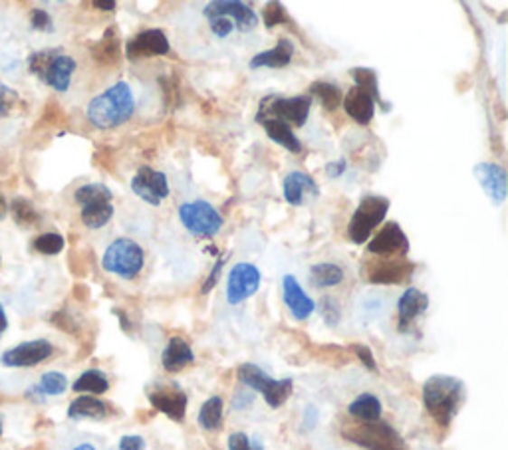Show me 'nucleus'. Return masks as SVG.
<instances>
[{
    "instance_id": "f257e3e1",
    "label": "nucleus",
    "mask_w": 508,
    "mask_h": 450,
    "mask_svg": "<svg viewBox=\"0 0 508 450\" xmlns=\"http://www.w3.org/2000/svg\"><path fill=\"white\" fill-rule=\"evenodd\" d=\"M465 401V383L451 375H433L423 385V405L433 421L447 428L459 415Z\"/></svg>"
},
{
    "instance_id": "f03ea898",
    "label": "nucleus",
    "mask_w": 508,
    "mask_h": 450,
    "mask_svg": "<svg viewBox=\"0 0 508 450\" xmlns=\"http://www.w3.org/2000/svg\"><path fill=\"white\" fill-rule=\"evenodd\" d=\"M136 111L134 91L126 81H118L104 94L96 96L88 104L86 116L89 124L98 129H116L131 119Z\"/></svg>"
},
{
    "instance_id": "7ed1b4c3",
    "label": "nucleus",
    "mask_w": 508,
    "mask_h": 450,
    "mask_svg": "<svg viewBox=\"0 0 508 450\" xmlns=\"http://www.w3.org/2000/svg\"><path fill=\"white\" fill-rule=\"evenodd\" d=\"M28 70L52 89L68 91L76 71V60L68 54H60V50L48 48L30 54Z\"/></svg>"
},
{
    "instance_id": "20e7f679",
    "label": "nucleus",
    "mask_w": 508,
    "mask_h": 450,
    "mask_svg": "<svg viewBox=\"0 0 508 450\" xmlns=\"http://www.w3.org/2000/svg\"><path fill=\"white\" fill-rule=\"evenodd\" d=\"M343 436L350 443L368 450H408L403 436L383 421L352 425L343 428Z\"/></svg>"
},
{
    "instance_id": "39448f33",
    "label": "nucleus",
    "mask_w": 508,
    "mask_h": 450,
    "mask_svg": "<svg viewBox=\"0 0 508 450\" xmlns=\"http://www.w3.org/2000/svg\"><path fill=\"white\" fill-rule=\"evenodd\" d=\"M390 199L380 197V194H368L353 211L352 220L348 224V239L353 244H365L370 240L372 232L380 227L383 219L388 217Z\"/></svg>"
},
{
    "instance_id": "423d86ee",
    "label": "nucleus",
    "mask_w": 508,
    "mask_h": 450,
    "mask_svg": "<svg viewBox=\"0 0 508 450\" xmlns=\"http://www.w3.org/2000/svg\"><path fill=\"white\" fill-rule=\"evenodd\" d=\"M101 266L109 274H116L119 278L131 280L144 270L146 254L136 240L131 239H118L108 247Z\"/></svg>"
},
{
    "instance_id": "0eeeda50",
    "label": "nucleus",
    "mask_w": 508,
    "mask_h": 450,
    "mask_svg": "<svg viewBox=\"0 0 508 450\" xmlns=\"http://www.w3.org/2000/svg\"><path fill=\"white\" fill-rule=\"evenodd\" d=\"M237 377L249 389H252V391H259L264 397L267 405L272 408H280L288 401L294 391L292 380H272V377H268L259 365L254 363L239 365Z\"/></svg>"
},
{
    "instance_id": "6e6552de",
    "label": "nucleus",
    "mask_w": 508,
    "mask_h": 450,
    "mask_svg": "<svg viewBox=\"0 0 508 450\" xmlns=\"http://www.w3.org/2000/svg\"><path fill=\"white\" fill-rule=\"evenodd\" d=\"M312 108L310 96H294V98H278L270 96L262 99L260 109L257 114V121L260 119H280L284 124L302 127L308 121Z\"/></svg>"
},
{
    "instance_id": "1a4fd4ad",
    "label": "nucleus",
    "mask_w": 508,
    "mask_h": 450,
    "mask_svg": "<svg viewBox=\"0 0 508 450\" xmlns=\"http://www.w3.org/2000/svg\"><path fill=\"white\" fill-rule=\"evenodd\" d=\"M179 220L195 237H212L222 227L219 211L207 201H193L179 207Z\"/></svg>"
},
{
    "instance_id": "9d476101",
    "label": "nucleus",
    "mask_w": 508,
    "mask_h": 450,
    "mask_svg": "<svg viewBox=\"0 0 508 450\" xmlns=\"http://www.w3.org/2000/svg\"><path fill=\"white\" fill-rule=\"evenodd\" d=\"M415 264L405 258L368 260L362 266V276L370 284H405L411 280Z\"/></svg>"
},
{
    "instance_id": "9b49d317",
    "label": "nucleus",
    "mask_w": 508,
    "mask_h": 450,
    "mask_svg": "<svg viewBox=\"0 0 508 450\" xmlns=\"http://www.w3.org/2000/svg\"><path fill=\"white\" fill-rule=\"evenodd\" d=\"M54 353V345L48 340H33L18 343L13 350H6L0 355V363L8 370H28L50 360Z\"/></svg>"
},
{
    "instance_id": "f8f14e48",
    "label": "nucleus",
    "mask_w": 508,
    "mask_h": 450,
    "mask_svg": "<svg viewBox=\"0 0 508 450\" xmlns=\"http://www.w3.org/2000/svg\"><path fill=\"white\" fill-rule=\"evenodd\" d=\"M260 270L250 262H239L232 266L227 280V302L230 305H237L240 302L249 300L260 288Z\"/></svg>"
},
{
    "instance_id": "ddd939ff",
    "label": "nucleus",
    "mask_w": 508,
    "mask_h": 450,
    "mask_svg": "<svg viewBox=\"0 0 508 450\" xmlns=\"http://www.w3.org/2000/svg\"><path fill=\"white\" fill-rule=\"evenodd\" d=\"M368 252L381 258H405L409 252V239L398 222H385L381 230L368 242Z\"/></svg>"
},
{
    "instance_id": "4468645a",
    "label": "nucleus",
    "mask_w": 508,
    "mask_h": 450,
    "mask_svg": "<svg viewBox=\"0 0 508 450\" xmlns=\"http://www.w3.org/2000/svg\"><path fill=\"white\" fill-rule=\"evenodd\" d=\"M131 191H134L141 201H146L151 207H159L161 201L169 197V181L165 173L141 165L131 179Z\"/></svg>"
},
{
    "instance_id": "2eb2a0df",
    "label": "nucleus",
    "mask_w": 508,
    "mask_h": 450,
    "mask_svg": "<svg viewBox=\"0 0 508 450\" xmlns=\"http://www.w3.org/2000/svg\"><path fill=\"white\" fill-rule=\"evenodd\" d=\"M169 40L164 30L149 28L139 33L137 36L129 38L126 42V56L129 62H137V60L151 58V56H165L169 54Z\"/></svg>"
},
{
    "instance_id": "dca6fc26",
    "label": "nucleus",
    "mask_w": 508,
    "mask_h": 450,
    "mask_svg": "<svg viewBox=\"0 0 508 450\" xmlns=\"http://www.w3.org/2000/svg\"><path fill=\"white\" fill-rule=\"evenodd\" d=\"M149 403L154 405L157 411H161L164 415H167L171 421L181 423L183 418L187 415V393L175 383H167V385H159L154 391L147 393Z\"/></svg>"
},
{
    "instance_id": "f3484780",
    "label": "nucleus",
    "mask_w": 508,
    "mask_h": 450,
    "mask_svg": "<svg viewBox=\"0 0 508 450\" xmlns=\"http://www.w3.org/2000/svg\"><path fill=\"white\" fill-rule=\"evenodd\" d=\"M205 16H225L240 33H250L259 24L257 13L249 5L237 3V0H215V3H209L205 6Z\"/></svg>"
},
{
    "instance_id": "a211bd4d",
    "label": "nucleus",
    "mask_w": 508,
    "mask_h": 450,
    "mask_svg": "<svg viewBox=\"0 0 508 450\" xmlns=\"http://www.w3.org/2000/svg\"><path fill=\"white\" fill-rule=\"evenodd\" d=\"M473 175L481 183L483 191L489 194L494 204H503L506 201L508 177L501 165H494V163H479V165H475Z\"/></svg>"
},
{
    "instance_id": "6ab92c4d",
    "label": "nucleus",
    "mask_w": 508,
    "mask_h": 450,
    "mask_svg": "<svg viewBox=\"0 0 508 450\" xmlns=\"http://www.w3.org/2000/svg\"><path fill=\"white\" fill-rule=\"evenodd\" d=\"M282 292H284V304L288 305V310L296 320H308L312 312L316 310V304L310 295L302 290L298 280L292 274H287L282 278Z\"/></svg>"
},
{
    "instance_id": "aec40b11",
    "label": "nucleus",
    "mask_w": 508,
    "mask_h": 450,
    "mask_svg": "<svg viewBox=\"0 0 508 450\" xmlns=\"http://www.w3.org/2000/svg\"><path fill=\"white\" fill-rule=\"evenodd\" d=\"M429 308V295L418 288H408L403 292V295L398 302V314H400V332H409L415 320L421 318V315Z\"/></svg>"
},
{
    "instance_id": "412c9836",
    "label": "nucleus",
    "mask_w": 508,
    "mask_h": 450,
    "mask_svg": "<svg viewBox=\"0 0 508 450\" xmlns=\"http://www.w3.org/2000/svg\"><path fill=\"white\" fill-rule=\"evenodd\" d=\"M282 191L284 199H287V202L294 204V207H300L302 202H306L308 197H318L320 194L316 181H314L308 173L302 171L288 173V175L284 177Z\"/></svg>"
},
{
    "instance_id": "4be33fe9",
    "label": "nucleus",
    "mask_w": 508,
    "mask_h": 450,
    "mask_svg": "<svg viewBox=\"0 0 508 450\" xmlns=\"http://www.w3.org/2000/svg\"><path fill=\"white\" fill-rule=\"evenodd\" d=\"M343 109L355 124L368 126L375 114V99L365 89L353 86L343 98Z\"/></svg>"
},
{
    "instance_id": "5701e85b",
    "label": "nucleus",
    "mask_w": 508,
    "mask_h": 450,
    "mask_svg": "<svg viewBox=\"0 0 508 450\" xmlns=\"http://www.w3.org/2000/svg\"><path fill=\"white\" fill-rule=\"evenodd\" d=\"M91 58H94L96 64L104 66V68L119 64V60H121V36H119V30L116 26H109L104 33V36H101L94 46H91Z\"/></svg>"
},
{
    "instance_id": "b1692460",
    "label": "nucleus",
    "mask_w": 508,
    "mask_h": 450,
    "mask_svg": "<svg viewBox=\"0 0 508 450\" xmlns=\"http://www.w3.org/2000/svg\"><path fill=\"white\" fill-rule=\"evenodd\" d=\"M195 361V353H193L191 345L183 340V337H171L167 347L161 355V363H164V370L169 373H177L181 370H185L189 363Z\"/></svg>"
},
{
    "instance_id": "393cba45",
    "label": "nucleus",
    "mask_w": 508,
    "mask_h": 450,
    "mask_svg": "<svg viewBox=\"0 0 508 450\" xmlns=\"http://www.w3.org/2000/svg\"><path fill=\"white\" fill-rule=\"evenodd\" d=\"M292 58H294V44L288 38H282L272 50H267V52H260L254 56L249 66L252 70H259V68L280 70V68H287L292 62Z\"/></svg>"
},
{
    "instance_id": "a878e982",
    "label": "nucleus",
    "mask_w": 508,
    "mask_h": 450,
    "mask_svg": "<svg viewBox=\"0 0 508 450\" xmlns=\"http://www.w3.org/2000/svg\"><path fill=\"white\" fill-rule=\"evenodd\" d=\"M259 124L264 127V131H267V136L274 143H278L280 147H284L290 153H300L302 151V143L296 136H294V131L288 124H284V121H280V119H270V117L260 119Z\"/></svg>"
},
{
    "instance_id": "bb28decb",
    "label": "nucleus",
    "mask_w": 508,
    "mask_h": 450,
    "mask_svg": "<svg viewBox=\"0 0 508 450\" xmlns=\"http://www.w3.org/2000/svg\"><path fill=\"white\" fill-rule=\"evenodd\" d=\"M106 415V403L99 401L94 395H80L68 407V417L74 418V421H80V418H96V421H99V418H104Z\"/></svg>"
},
{
    "instance_id": "cd10ccee",
    "label": "nucleus",
    "mask_w": 508,
    "mask_h": 450,
    "mask_svg": "<svg viewBox=\"0 0 508 450\" xmlns=\"http://www.w3.org/2000/svg\"><path fill=\"white\" fill-rule=\"evenodd\" d=\"M348 413L362 423H373L381 418V401L375 395L363 393L355 397L348 407Z\"/></svg>"
},
{
    "instance_id": "c85d7f7f",
    "label": "nucleus",
    "mask_w": 508,
    "mask_h": 450,
    "mask_svg": "<svg viewBox=\"0 0 508 450\" xmlns=\"http://www.w3.org/2000/svg\"><path fill=\"white\" fill-rule=\"evenodd\" d=\"M8 212L13 214V220L16 222V227L20 229H34L42 220L40 212L36 211V207L30 199L24 197H16L8 202Z\"/></svg>"
},
{
    "instance_id": "c756f323",
    "label": "nucleus",
    "mask_w": 508,
    "mask_h": 450,
    "mask_svg": "<svg viewBox=\"0 0 508 450\" xmlns=\"http://www.w3.org/2000/svg\"><path fill=\"white\" fill-rule=\"evenodd\" d=\"M343 282V270L334 262H320L310 268V284L314 288H334Z\"/></svg>"
},
{
    "instance_id": "7c9ffc66",
    "label": "nucleus",
    "mask_w": 508,
    "mask_h": 450,
    "mask_svg": "<svg viewBox=\"0 0 508 450\" xmlns=\"http://www.w3.org/2000/svg\"><path fill=\"white\" fill-rule=\"evenodd\" d=\"M80 219H82V222L88 229H94V230L104 229L106 224L114 219V204H111L109 201L84 204Z\"/></svg>"
},
{
    "instance_id": "2f4dec72",
    "label": "nucleus",
    "mask_w": 508,
    "mask_h": 450,
    "mask_svg": "<svg viewBox=\"0 0 508 450\" xmlns=\"http://www.w3.org/2000/svg\"><path fill=\"white\" fill-rule=\"evenodd\" d=\"M72 389L76 393H88V395H104L109 389V381L104 371L99 370H88L74 381Z\"/></svg>"
},
{
    "instance_id": "473e14b6",
    "label": "nucleus",
    "mask_w": 508,
    "mask_h": 450,
    "mask_svg": "<svg viewBox=\"0 0 508 450\" xmlns=\"http://www.w3.org/2000/svg\"><path fill=\"white\" fill-rule=\"evenodd\" d=\"M222 398L221 397H211L205 403L201 405L199 411V427L202 431L215 433L222 427Z\"/></svg>"
},
{
    "instance_id": "72a5a7b5",
    "label": "nucleus",
    "mask_w": 508,
    "mask_h": 450,
    "mask_svg": "<svg viewBox=\"0 0 508 450\" xmlns=\"http://www.w3.org/2000/svg\"><path fill=\"white\" fill-rule=\"evenodd\" d=\"M310 98H318L326 111H336L342 104V89L330 81H314L310 86Z\"/></svg>"
},
{
    "instance_id": "f704fd0d",
    "label": "nucleus",
    "mask_w": 508,
    "mask_h": 450,
    "mask_svg": "<svg viewBox=\"0 0 508 450\" xmlns=\"http://www.w3.org/2000/svg\"><path fill=\"white\" fill-rule=\"evenodd\" d=\"M352 76H353L355 86L368 91V94L375 99V104H381V106H385V109L390 111V104H385V101L381 99L378 74H375V70H372V68H353Z\"/></svg>"
},
{
    "instance_id": "c9c22d12",
    "label": "nucleus",
    "mask_w": 508,
    "mask_h": 450,
    "mask_svg": "<svg viewBox=\"0 0 508 450\" xmlns=\"http://www.w3.org/2000/svg\"><path fill=\"white\" fill-rule=\"evenodd\" d=\"M66 240L60 232H44L38 234V237L33 240V248L38 254H44V257H56L64 250Z\"/></svg>"
},
{
    "instance_id": "e433bc0d",
    "label": "nucleus",
    "mask_w": 508,
    "mask_h": 450,
    "mask_svg": "<svg viewBox=\"0 0 508 450\" xmlns=\"http://www.w3.org/2000/svg\"><path fill=\"white\" fill-rule=\"evenodd\" d=\"M74 201L78 204H89V202H99V201H114V192H111L106 185H101V183H89V185L80 187L74 192Z\"/></svg>"
},
{
    "instance_id": "4c0bfd02",
    "label": "nucleus",
    "mask_w": 508,
    "mask_h": 450,
    "mask_svg": "<svg viewBox=\"0 0 508 450\" xmlns=\"http://www.w3.org/2000/svg\"><path fill=\"white\" fill-rule=\"evenodd\" d=\"M68 389V380L64 373L60 371H48L42 377H40V383L36 385V391L40 395H50V397H58L64 395Z\"/></svg>"
},
{
    "instance_id": "58836bf2",
    "label": "nucleus",
    "mask_w": 508,
    "mask_h": 450,
    "mask_svg": "<svg viewBox=\"0 0 508 450\" xmlns=\"http://www.w3.org/2000/svg\"><path fill=\"white\" fill-rule=\"evenodd\" d=\"M262 20H264V26H267V28H274L278 24H288L290 23L287 10H284V6L280 3H277V0L264 6Z\"/></svg>"
},
{
    "instance_id": "ea45409f",
    "label": "nucleus",
    "mask_w": 508,
    "mask_h": 450,
    "mask_svg": "<svg viewBox=\"0 0 508 450\" xmlns=\"http://www.w3.org/2000/svg\"><path fill=\"white\" fill-rule=\"evenodd\" d=\"M320 315L322 320L326 322V325L336 327L342 320V308L340 304L332 298V295H324L320 302Z\"/></svg>"
},
{
    "instance_id": "a19ab883",
    "label": "nucleus",
    "mask_w": 508,
    "mask_h": 450,
    "mask_svg": "<svg viewBox=\"0 0 508 450\" xmlns=\"http://www.w3.org/2000/svg\"><path fill=\"white\" fill-rule=\"evenodd\" d=\"M18 94H16V89H13L10 86H5V84H0V119H5L8 117L10 114H13L16 104H18Z\"/></svg>"
},
{
    "instance_id": "79ce46f5",
    "label": "nucleus",
    "mask_w": 508,
    "mask_h": 450,
    "mask_svg": "<svg viewBox=\"0 0 508 450\" xmlns=\"http://www.w3.org/2000/svg\"><path fill=\"white\" fill-rule=\"evenodd\" d=\"M30 24H33L34 30H40V33H54V20L44 8L30 10Z\"/></svg>"
},
{
    "instance_id": "37998d69",
    "label": "nucleus",
    "mask_w": 508,
    "mask_h": 450,
    "mask_svg": "<svg viewBox=\"0 0 508 450\" xmlns=\"http://www.w3.org/2000/svg\"><path fill=\"white\" fill-rule=\"evenodd\" d=\"M161 88H164V98L169 108H177L181 104V91L177 78H161Z\"/></svg>"
},
{
    "instance_id": "c03bdc74",
    "label": "nucleus",
    "mask_w": 508,
    "mask_h": 450,
    "mask_svg": "<svg viewBox=\"0 0 508 450\" xmlns=\"http://www.w3.org/2000/svg\"><path fill=\"white\" fill-rule=\"evenodd\" d=\"M62 117H64V114H62V109H60V104H54V101H48V106L44 109V116L38 119L40 124L36 126V129L56 126V124H60V121H62Z\"/></svg>"
},
{
    "instance_id": "a18cd8bd",
    "label": "nucleus",
    "mask_w": 508,
    "mask_h": 450,
    "mask_svg": "<svg viewBox=\"0 0 508 450\" xmlns=\"http://www.w3.org/2000/svg\"><path fill=\"white\" fill-rule=\"evenodd\" d=\"M209 20V24H211V33L215 34L217 38H227L232 30H235V24L230 23L229 18L225 16H212V18H207Z\"/></svg>"
},
{
    "instance_id": "49530a36",
    "label": "nucleus",
    "mask_w": 508,
    "mask_h": 450,
    "mask_svg": "<svg viewBox=\"0 0 508 450\" xmlns=\"http://www.w3.org/2000/svg\"><path fill=\"white\" fill-rule=\"evenodd\" d=\"M352 352L355 353V357L365 365V370L370 371H378V363H375V357L372 353V350L368 345H362V343H353L352 345Z\"/></svg>"
},
{
    "instance_id": "de8ad7c7",
    "label": "nucleus",
    "mask_w": 508,
    "mask_h": 450,
    "mask_svg": "<svg viewBox=\"0 0 508 450\" xmlns=\"http://www.w3.org/2000/svg\"><path fill=\"white\" fill-rule=\"evenodd\" d=\"M229 450H262L259 443H250L245 433H232L229 436Z\"/></svg>"
},
{
    "instance_id": "09e8293b",
    "label": "nucleus",
    "mask_w": 508,
    "mask_h": 450,
    "mask_svg": "<svg viewBox=\"0 0 508 450\" xmlns=\"http://www.w3.org/2000/svg\"><path fill=\"white\" fill-rule=\"evenodd\" d=\"M50 322H52L54 325H58L60 330L68 332V333H74V332H76V323H74L72 318H70V314H68L66 310L56 312V314L52 315V318H50Z\"/></svg>"
},
{
    "instance_id": "8fccbe9b",
    "label": "nucleus",
    "mask_w": 508,
    "mask_h": 450,
    "mask_svg": "<svg viewBox=\"0 0 508 450\" xmlns=\"http://www.w3.org/2000/svg\"><path fill=\"white\" fill-rule=\"evenodd\" d=\"M225 262H227V258H221V260H217V264H215V268L211 270V274L207 276V280H205V284H202V288H201V294H209L212 288H215L217 286V282H219V276H221V270H222V266H225Z\"/></svg>"
},
{
    "instance_id": "3c124183",
    "label": "nucleus",
    "mask_w": 508,
    "mask_h": 450,
    "mask_svg": "<svg viewBox=\"0 0 508 450\" xmlns=\"http://www.w3.org/2000/svg\"><path fill=\"white\" fill-rule=\"evenodd\" d=\"M146 448V441L137 435H127L121 436L119 441V450H144Z\"/></svg>"
},
{
    "instance_id": "603ef678",
    "label": "nucleus",
    "mask_w": 508,
    "mask_h": 450,
    "mask_svg": "<svg viewBox=\"0 0 508 450\" xmlns=\"http://www.w3.org/2000/svg\"><path fill=\"white\" fill-rule=\"evenodd\" d=\"M345 169H348V161L338 159V161H334V163H328V165H326V175L330 179H338V177L343 175Z\"/></svg>"
},
{
    "instance_id": "864d4df0",
    "label": "nucleus",
    "mask_w": 508,
    "mask_h": 450,
    "mask_svg": "<svg viewBox=\"0 0 508 450\" xmlns=\"http://www.w3.org/2000/svg\"><path fill=\"white\" fill-rule=\"evenodd\" d=\"M316 423H318V411L310 405L306 407V411H304V431H312V428L316 427Z\"/></svg>"
},
{
    "instance_id": "5fc2aeb1",
    "label": "nucleus",
    "mask_w": 508,
    "mask_h": 450,
    "mask_svg": "<svg viewBox=\"0 0 508 450\" xmlns=\"http://www.w3.org/2000/svg\"><path fill=\"white\" fill-rule=\"evenodd\" d=\"M91 6L98 8V10H104V13H114V10H116L114 0H94Z\"/></svg>"
},
{
    "instance_id": "6e6d98bb",
    "label": "nucleus",
    "mask_w": 508,
    "mask_h": 450,
    "mask_svg": "<svg viewBox=\"0 0 508 450\" xmlns=\"http://www.w3.org/2000/svg\"><path fill=\"white\" fill-rule=\"evenodd\" d=\"M8 330V318H6V312H5V305L0 304V337L5 335V332Z\"/></svg>"
},
{
    "instance_id": "4d7b16f0",
    "label": "nucleus",
    "mask_w": 508,
    "mask_h": 450,
    "mask_svg": "<svg viewBox=\"0 0 508 450\" xmlns=\"http://www.w3.org/2000/svg\"><path fill=\"white\" fill-rule=\"evenodd\" d=\"M8 214V201L5 199V194L0 192V220H3Z\"/></svg>"
},
{
    "instance_id": "13d9d810",
    "label": "nucleus",
    "mask_w": 508,
    "mask_h": 450,
    "mask_svg": "<svg viewBox=\"0 0 508 450\" xmlns=\"http://www.w3.org/2000/svg\"><path fill=\"white\" fill-rule=\"evenodd\" d=\"M74 450H96V448L91 446V445H88V443H84V445H78Z\"/></svg>"
},
{
    "instance_id": "bf43d9fd",
    "label": "nucleus",
    "mask_w": 508,
    "mask_h": 450,
    "mask_svg": "<svg viewBox=\"0 0 508 450\" xmlns=\"http://www.w3.org/2000/svg\"><path fill=\"white\" fill-rule=\"evenodd\" d=\"M3 431H5V423H3V417H0V436H3Z\"/></svg>"
},
{
    "instance_id": "052dcab7",
    "label": "nucleus",
    "mask_w": 508,
    "mask_h": 450,
    "mask_svg": "<svg viewBox=\"0 0 508 450\" xmlns=\"http://www.w3.org/2000/svg\"><path fill=\"white\" fill-rule=\"evenodd\" d=\"M0 262H3V257H0Z\"/></svg>"
}]
</instances>
